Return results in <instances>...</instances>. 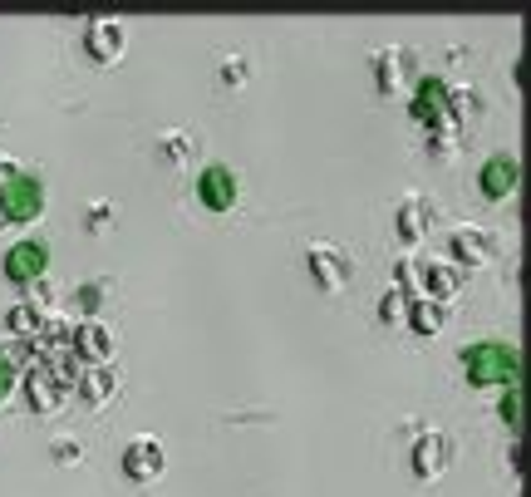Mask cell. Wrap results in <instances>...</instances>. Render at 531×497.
Wrapping results in <instances>:
<instances>
[{
    "label": "cell",
    "mask_w": 531,
    "mask_h": 497,
    "mask_svg": "<svg viewBox=\"0 0 531 497\" xmlns=\"http://www.w3.org/2000/svg\"><path fill=\"white\" fill-rule=\"evenodd\" d=\"M84 45H89V55L99 64H114L123 55V25L118 20H89V35H84Z\"/></svg>",
    "instance_id": "cell-10"
},
{
    "label": "cell",
    "mask_w": 531,
    "mask_h": 497,
    "mask_svg": "<svg viewBox=\"0 0 531 497\" xmlns=\"http://www.w3.org/2000/svg\"><path fill=\"white\" fill-rule=\"evenodd\" d=\"M423 291H428L433 301H448V296L458 291V271H453V266H428V271H423Z\"/></svg>",
    "instance_id": "cell-15"
},
{
    "label": "cell",
    "mask_w": 531,
    "mask_h": 497,
    "mask_svg": "<svg viewBox=\"0 0 531 497\" xmlns=\"http://www.w3.org/2000/svg\"><path fill=\"white\" fill-rule=\"evenodd\" d=\"M15 389V355L10 350H0V399Z\"/></svg>",
    "instance_id": "cell-18"
},
{
    "label": "cell",
    "mask_w": 531,
    "mask_h": 497,
    "mask_svg": "<svg viewBox=\"0 0 531 497\" xmlns=\"http://www.w3.org/2000/svg\"><path fill=\"white\" fill-rule=\"evenodd\" d=\"M468 384H522V350L507 340H477L463 350Z\"/></svg>",
    "instance_id": "cell-1"
},
{
    "label": "cell",
    "mask_w": 531,
    "mask_h": 497,
    "mask_svg": "<svg viewBox=\"0 0 531 497\" xmlns=\"http://www.w3.org/2000/svg\"><path fill=\"white\" fill-rule=\"evenodd\" d=\"M45 212V187L35 173H20V168H5L0 178V217L10 222H35Z\"/></svg>",
    "instance_id": "cell-2"
},
{
    "label": "cell",
    "mask_w": 531,
    "mask_h": 497,
    "mask_svg": "<svg viewBox=\"0 0 531 497\" xmlns=\"http://www.w3.org/2000/svg\"><path fill=\"white\" fill-rule=\"evenodd\" d=\"M443 104H448V84H443V79H423V84H418V99H413V119H418V124L453 128V119L443 114Z\"/></svg>",
    "instance_id": "cell-11"
},
{
    "label": "cell",
    "mask_w": 531,
    "mask_h": 497,
    "mask_svg": "<svg viewBox=\"0 0 531 497\" xmlns=\"http://www.w3.org/2000/svg\"><path fill=\"white\" fill-rule=\"evenodd\" d=\"M502 419L517 429L522 424V384H507V399H502Z\"/></svg>",
    "instance_id": "cell-17"
},
{
    "label": "cell",
    "mask_w": 531,
    "mask_h": 497,
    "mask_svg": "<svg viewBox=\"0 0 531 497\" xmlns=\"http://www.w3.org/2000/svg\"><path fill=\"white\" fill-rule=\"evenodd\" d=\"M74 355H84L89 365H109V355H114V330H104L99 320H84V325L74 330Z\"/></svg>",
    "instance_id": "cell-9"
},
{
    "label": "cell",
    "mask_w": 531,
    "mask_h": 497,
    "mask_svg": "<svg viewBox=\"0 0 531 497\" xmlns=\"http://www.w3.org/2000/svg\"><path fill=\"white\" fill-rule=\"evenodd\" d=\"M74 384H79L84 404H89V409H99V404H104V399L114 394V384H118V379H114V370H109V365H89V370L79 374Z\"/></svg>",
    "instance_id": "cell-12"
},
{
    "label": "cell",
    "mask_w": 531,
    "mask_h": 497,
    "mask_svg": "<svg viewBox=\"0 0 531 497\" xmlns=\"http://www.w3.org/2000/svg\"><path fill=\"white\" fill-rule=\"evenodd\" d=\"M409 325L418 335H438V330H443V306H438V301H413Z\"/></svg>",
    "instance_id": "cell-16"
},
{
    "label": "cell",
    "mask_w": 531,
    "mask_h": 497,
    "mask_svg": "<svg viewBox=\"0 0 531 497\" xmlns=\"http://www.w3.org/2000/svg\"><path fill=\"white\" fill-rule=\"evenodd\" d=\"M55 404H59V384L50 379V370H45V365H35V370H30V409L50 414Z\"/></svg>",
    "instance_id": "cell-13"
},
{
    "label": "cell",
    "mask_w": 531,
    "mask_h": 497,
    "mask_svg": "<svg viewBox=\"0 0 531 497\" xmlns=\"http://www.w3.org/2000/svg\"><path fill=\"white\" fill-rule=\"evenodd\" d=\"M399 232H404V242H418V207H404V217H399Z\"/></svg>",
    "instance_id": "cell-19"
},
{
    "label": "cell",
    "mask_w": 531,
    "mask_h": 497,
    "mask_svg": "<svg viewBox=\"0 0 531 497\" xmlns=\"http://www.w3.org/2000/svg\"><path fill=\"white\" fill-rule=\"evenodd\" d=\"M487 251H492V237H482V232H453V256L458 261H487Z\"/></svg>",
    "instance_id": "cell-14"
},
{
    "label": "cell",
    "mask_w": 531,
    "mask_h": 497,
    "mask_svg": "<svg viewBox=\"0 0 531 497\" xmlns=\"http://www.w3.org/2000/svg\"><path fill=\"white\" fill-rule=\"evenodd\" d=\"M482 197H492V202H502L507 192H517V183H522V163L512 158V153H492L487 163H482Z\"/></svg>",
    "instance_id": "cell-5"
},
{
    "label": "cell",
    "mask_w": 531,
    "mask_h": 497,
    "mask_svg": "<svg viewBox=\"0 0 531 497\" xmlns=\"http://www.w3.org/2000/svg\"><path fill=\"white\" fill-rule=\"evenodd\" d=\"M197 197H202V207H212V212H232L236 173L227 163H207V168L197 173Z\"/></svg>",
    "instance_id": "cell-4"
},
{
    "label": "cell",
    "mask_w": 531,
    "mask_h": 497,
    "mask_svg": "<svg viewBox=\"0 0 531 497\" xmlns=\"http://www.w3.org/2000/svg\"><path fill=\"white\" fill-rule=\"evenodd\" d=\"M45 266H50V247L45 242H15V247L5 251V281H15V286L40 281Z\"/></svg>",
    "instance_id": "cell-3"
},
{
    "label": "cell",
    "mask_w": 531,
    "mask_h": 497,
    "mask_svg": "<svg viewBox=\"0 0 531 497\" xmlns=\"http://www.w3.org/2000/svg\"><path fill=\"white\" fill-rule=\"evenodd\" d=\"M10 325H15V330H25V325H35V315H30V311H10Z\"/></svg>",
    "instance_id": "cell-21"
},
{
    "label": "cell",
    "mask_w": 531,
    "mask_h": 497,
    "mask_svg": "<svg viewBox=\"0 0 531 497\" xmlns=\"http://www.w3.org/2000/svg\"><path fill=\"white\" fill-rule=\"evenodd\" d=\"M379 315H384V320H399V315H404V296H399V291H389V296L379 301Z\"/></svg>",
    "instance_id": "cell-20"
},
{
    "label": "cell",
    "mask_w": 531,
    "mask_h": 497,
    "mask_svg": "<svg viewBox=\"0 0 531 497\" xmlns=\"http://www.w3.org/2000/svg\"><path fill=\"white\" fill-rule=\"evenodd\" d=\"M350 271H354V266H350V256H345V251L310 247V276H315V286H320V291H330V296H335V291L350 281Z\"/></svg>",
    "instance_id": "cell-6"
},
{
    "label": "cell",
    "mask_w": 531,
    "mask_h": 497,
    "mask_svg": "<svg viewBox=\"0 0 531 497\" xmlns=\"http://www.w3.org/2000/svg\"><path fill=\"white\" fill-rule=\"evenodd\" d=\"M453 463V438L448 434H423L413 443V473L418 478H438Z\"/></svg>",
    "instance_id": "cell-8"
},
{
    "label": "cell",
    "mask_w": 531,
    "mask_h": 497,
    "mask_svg": "<svg viewBox=\"0 0 531 497\" xmlns=\"http://www.w3.org/2000/svg\"><path fill=\"white\" fill-rule=\"evenodd\" d=\"M123 473H128L133 483H153V478L163 473V448H158V438H133V443L123 448Z\"/></svg>",
    "instance_id": "cell-7"
}]
</instances>
